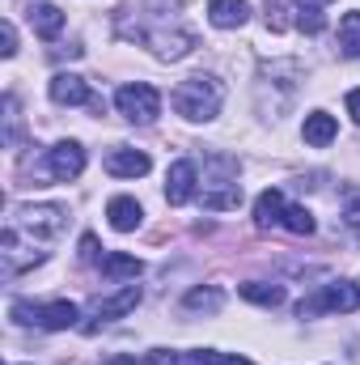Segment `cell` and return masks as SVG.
Wrapping results in <instances>:
<instances>
[{"label": "cell", "instance_id": "5b68a950", "mask_svg": "<svg viewBox=\"0 0 360 365\" xmlns=\"http://www.w3.org/2000/svg\"><path fill=\"white\" fill-rule=\"evenodd\" d=\"M140 306V284H123L115 297H102V302H93V323H85V331H97V323H106V319H123V314H132Z\"/></svg>", "mask_w": 360, "mask_h": 365}, {"label": "cell", "instance_id": "f1b7e54d", "mask_svg": "<svg viewBox=\"0 0 360 365\" xmlns=\"http://www.w3.org/2000/svg\"><path fill=\"white\" fill-rule=\"evenodd\" d=\"M318 4H322V0H318Z\"/></svg>", "mask_w": 360, "mask_h": 365}, {"label": "cell", "instance_id": "4fadbf2b", "mask_svg": "<svg viewBox=\"0 0 360 365\" xmlns=\"http://www.w3.org/2000/svg\"><path fill=\"white\" fill-rule=\"evenodd\" d=\"M322 306L327 310H339V314H352V310H360V289L352 280H335V284H327Z\"/></svg>", "mask_w": 360, "mask_h": 365}, {"label": "cell", "instance_id": "cb8c5ba5", "mask_svg": "<svg viewBox=\"0 0 360 365\" xmlns=\"http://www.w3.org/2000/svg\"><path fill=\"white\" fill-rule=\"evenodd\" d=\"M0 51L4 56H17V30H13V21L0 26Z\"/></svg>", "mask_w": 360, "mask_h": 365}, {"label": "cell", "instance_id": "e0dca14e", "mask_svg": "<svg viewBox=\"0 0 360 365\" xmlns=\"http://www.w3.org/2000/svg\"><path fill=\"white\" fill-rule=\"evenodd\" d=\"M339 47L348 60H360V9L339 17Z\"/></svg>", "mask_w": 360, "mask_h": 365}, {"label": "cell", "instance_id": "9c48e42d", "mask_svg": "<svg viewBox=\"0 0 360 365\" xmlns=\"http://www.w3.org/2000/svg\"><path fill=\"white\" fill-rule=\"evenodd\" d=\"M51 102H60V106H90V86H85V77H77V73H55L51 77Z\"/></svg>", "mask_w": 360, "mask_h": 365}, {"label": "cell", "instance_id": "30bf717a", "mask_svg": "<svg viewBox=\"0 0 360 365\" xmlns=\"http://www.w3.org/2000/svg\"><path fill=\"white\" fill-rule=\"evenodd\" d=\"M208 21L216 30H238V26L250 21V4L246 0H212L208 4Z\"/></svg>", "mask_w": 360, "mask_h": 365}, {"label": "cell", "instance_id": "603a6c76", "mask_svg": "<svg viewBox=\"0 0 360 365\" xmlns=\"http://www.w3.org/2000/svg\"><path fill=\"white\" fill-rule=\"evenodd\" d=\"M179 365H221V353H208V349H191V353H182Z\"/></svg>", "mask_w": 360, "mask_h": 365}, {"label": "cell", "instance_id": "2e32d148", "mask_svg": "<svg viewBox=\"0 0 360 365\" xmlns=\"http://www.w3.org/2000/svg\"><path fill=\"white\" fill-rule=\"evenodd\" d=\"M102 272H106V280H136V276L144 272V264L136 259V255H106L102 259Z\"/></svg>", "mask_w": 360, "mask_h": 365}, {"label": "cell", "instance_id": "6da1fadb", "mask_svg": "<svg viewBox=\"0 0 360 365\" xmlns=\"http://www.w3.org/2000/svg\"><path fill=\"white\" fill-rule=\"evenodd\" d=\"M170 102H174V110H179L182 119H191V123H208V119L221 115L225 86H221L216 77H186V81H179V90H174Z\"/></svg>", "mask_w": 360, "mask_h": 365}, {"label": "cell", "instance_id": "7402d4cb", "mask_svg": "<svg viewBox=\"0 0 360 365\" xmlns=\"http://www.w3.org/2000/svg\"><path fill=\"white\" fill-rule=\"evenodd\" d=\"M297 26H301L305 34H318V30L327 26V17H322V9H318V4H305V9H301V17H297Z\"/></svg>", "mask_w": 360, "mask_h": 365}, {"label": "cell", "instance_id": "44dd1931", "mask_svg": "<svg viewBox=\"0 0 360 365\" xmlns=\"http://www.w3.org/2000/svg\"><path fill=\"white\" fill-rule=\"evenodd\" d=\"M221 302H225V293H221V289H191L182 306H186V310H208V314H216V310H221Z\"/></svg>", "mask_w": 360, "mask_h": 365}, {"label": "cell", "instance_id": "5bb4252c", "mask_svg": "<svg viewBox=\"0 0 360 365\" xmlns=\"http://www.w3.org/2000/svg\"><path fill=\"white\" fill-rule=\"evenodd\" d=\"M284 208H288V204H284V195H280L275 187H268V191L255 200V225H259V230L280 225V221H284Z\"/></svg>", "mask_w": 360, "mask_h": 365}, {"label": "cell", "instance_id": "484cf974", "mask_svg": "<svg viewBox=\"0 0 360 365\" xmlns=\"http://www.w3.org/2000/svg\"><path fill=\"white\" fill-rule=\"evenodd\" d=\"M344 221L360 230V195H352V200H348V208H344Z\"/></svg>", "mask_w": 360, "mask_h": 365}, {"label": "cell", "instance_id": "d6986e66", "mask_svg": "<svg viewBox=\"0 0 360 365\" xmlns=\"http://www.w3.org/2000/svg\"><path fill=\"white\" fill-rule=\"evenodd\" d=\"M242 297H246V302H255V306H280V302H284V284L246 280V284H242Z\"/></svg>", "mask_w": 360, "mask_h": 365}, {"label": "cell", "instance_id": "7a4b0ae2", "mask_svg": "<svg viewBox=\"0 0 360 365\" xmlns=\"http://www.w3.org/2000/svg\"><path fill=\"white\" fill-rule=\"evenodd\" d=\"M115 106L132 123H153L162 115V93L153 90V86H144V81H132V86H123V90L115 93Z\"/></svg>", "mask_w": 360, "mask_h": 365}, {"label": "cell", "instance_id": "3957f363", "mask_svg": "<svg viewBox=\"0 0 360 365\" xmlns=\"http://www.w3.org/2000/svg\"><path fill=\"white\" fill-rule=\"evenodd\" d=\"M13 319L17 323H38L47 331H64V327H77V302H47V306H26V302H13Z\"/></svg>", "mask_w": 360, "mask_h": 365}, {"label": "cell", "instance_id": "ba28073f", "mask_svg": "<svg viewBox=\"0 0 360 365\" xmlns=\"http://www.w3.org/2000/svg\"><path fill=\"white\" fill-rule=\"evenodd\" d=\"M195 187H199L195 162H174L170 175H166V200L179 208V204H186V200H195Z\"/></svg>", "mask_w": 360, "mask_h": 365}, {"label": "cell", "instance_id": "8992f818", "mask_svg": "<svg viewBox=\"0 0 360 365\" xmlns=\"http://www.w3.org/2000/svg\"><path fill=\"white\" fill-rule=\"evenodd\" d=\"M21 217V225L30 230V234H38V238H55L60 230H64V208L60 204H30V208H21L17 212Z\"/></svg>", "mask_w": 360, "mask_h": 365}, {"label": "cell", "instance_id": "52a82bcc", "mask_svg": "<svg viewBox=\"0 0 360 365\" xmlns=\"http://www.w3.org/2000/svg\"><path fill=\"white\" fill-rule=\"evenodd\" d=\"M149 166H153V162H149V153H140V149H123V145H119V149L106 153V170H110L115 179H144Z\"/></svg>", "mask_w": 360, "mask_h": 365}, {"label": "cell", "instance_id": "4316f807", "mask_svg": "<svg viewBox=\"0 0 360 365\" xmlns=\"http://www.w3.org/2000/svg\"><path fill=\"white\" fill-rule=\"evenodd\" d=\"M348 115H352V119L360 123V90H352V93H348Z\"/></svg>", "mask_w": 360, "mask_h": 365}, {"label": "cell", "instance_id": "83f0119b", "mask_svg": "<svg viewBox=\"0 0 360 365\" xmlns=\"http://www.w3.org/2000/svg\"><path fill=\"white\" fill-rule=\"evenodd\" d=\"M221 365H250L246 357H238V353H229V357H221Z\"/></svg>", "mask_w": 360, "mask_h": 365}, {"label": "cell", "instance_id": "9a60e30c", "mask_svg": "<svg viewBox=\"0 0 360 365\" xmlns=\"http://www.w3.org/2000/svg\"><path fill=\"white\" fill-rule=\"evenodd\" d=\"M30 26H34L38 38H55V34L64 30V13H60L55 4H34V9H30Z\"/></svg>", "mask_w": 360, "mask_h": 365}, {"label": "cell", "instance_id": "8fae6325", "mask_svg": "<svg viewBox=\"0 0 360 365\" xmlns=\"http://www.w3.org/2000/svg\"><path fill=\"white\" fill-rule=\"evenodd\" d=\"M106 217H110V225H115L119 234H132V230L144 221V208H140L132 195H115V200L106 204Z\"/></svg>", "mask_w": 360, "mask_h": 365}, {"label": "cell", "instance_id": "7c38bea8", "mask_svg": "<svg viewBox=\"0 0 360 365\" xmlns=\"http://www.w3.org/2000/svg\"><path fill=\"white\" fill-rule=\"evenodd\" d=\"M335 136H339V123H335V115H327V110H314V115H305V145H314V149H327Z\"/></svg>", "mask_w": 360, "mask_h": 365}, {"label": "cell", "instance_id": "277c9868", "mask_svg": "<svg viewBox=\"0 0 360 365\" xmlns=\"http://www.w3.org/2000/svg\"><path fill=\"white\" fill-rule=\"evenodd\" d=\"M81 170H85V149H81L77 140H60V145L47 153V175L55 182L81 179Z\"/></svg>", "mask_w": 360, "mask_h": 365}, {"label": "cell", "instance_id": "ac0fdd59", "mask_svg": "<svg viewBox=\"0 0 360 365\" xmlns=\"http://www.w3.org/2000/svg\"><path fill=\"white\" fill-rule=\"evenodd\" d=\"M263 9H268V30H275V34H284L288 26H297L292 13H301L297 0H263Z\"/></svg>", "mask_w": 360, "mask_h": 365}, {"label": "cell", "instance_id": "ffe728a7", "mask_svg": "<svg viewBox=\"0 0 360 365\" xmlns=\"http://www.w3.org/2000/svg\"><path fill=\"white\" fill-rule=\"evenodd\" d=\"M280 225H284L288 234H314V212H309L305 204H288Z\"/></svg>", "mask_w": 360, "mask_h": 365}, {"label": "cell", "instance_id": "d4e9b609", "mask_svg": "<svg viewBox=\"0 0 360 365\" xmlns=\"http://www.w3.org/2000/svg\"><path fill=\"white\" fill-rule=\"evenodd\" d=\"M81 259H85V264H93V259H97V238H93V234H85V238H81Z\"/></svg>", "mask_w": 360, "mask_h": 365}]
</instances>
